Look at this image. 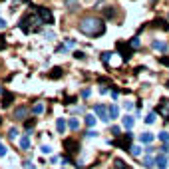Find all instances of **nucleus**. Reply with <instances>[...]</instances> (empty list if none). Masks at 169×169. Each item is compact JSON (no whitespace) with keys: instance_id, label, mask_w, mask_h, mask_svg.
Wrapping results in <instances>:
<instances>
[{"instance_id":"obj_31","label":"nucleus","mask_w":169,"mask_h":169,"mask_svg":"<svg viewBox=\"0 0 169 169\" xmlns=\"http://www.w3.org/2000/svg\"><path fill=\"white\" fill-rule=\"evenodd\" d=\"M6 151H8V149H6V145H4L2 141H0V157H4V155H6Z\"/></svg>"},{"instance_id":"obj_26","label":"nucleus","mask_w":169,"mask_h":169,"mask_svg":"<svg viewBox=\"0 0 169 169\" xmlns=\"http://www.w3.org/2000/svg\"><path fill=\"white\" fill-rule=\"evenodd\" d=\"M145 122H147V123H153V122H155V112H151V113H147V117H145Z\"/></svg>"},{"instance_id":"obj_32","label":"nucleus","mask_w":169,"mask_h":169,"mask_svg":"<svg viewBox=\"0 0 169 169\" xmlns=\"http://www.w3.org/2000/svg\"><path fill=\"white\" fill-rule=\"evenodd\" d=\"M123 107H125V112H132V110H133V103H132V102H125Z\"/></svg>"},{"instance_id":"obj_28","label":"nucleus","mask_w":169,"mask_h":169,"mask_svg":"<svg viewBox=\"0 0 169 169\" xmlns=\"http://www.w3.org/2000/svg\"><path fill=\"white\" fill-rule=\"evenodd\" d=\"M155 26H161L163 30H169V26L165 24V20H155Z\"/></svg>"},{"instance_id":"obj_9","label":"nucleus","mask_w":169,"mask_h":169,"mask_svg":"<svg viewBox=\"0 0 169 169\" xmlns=\"http://www.w3.org/2000/svg\"><path fill=\"white\" fill-rule=\"evenodd\" d=\"M155 165L159 167V169H165L167 167V157H165V153H159L155 157Z\"/></svg>"},{"instance_id":"obj_5","label":"nucleus","mask_w":169,"mask_h":169,"mask_svg":"<svg viewBox=\"0 0 169 169\" xmlns=\"http://www.w3.org/2000/svg\"><path fill=\"white\" fill-rule=\"evenodd\" d=\"M116 48H117V52L122 54V58H123V60H129V58H132V50H133V48L129 46L127 42H117V46H116Z\"/></svg>"},{"instance_id":"obj_37","label":"nucleus","mask_w":169,"mask_h":169,"mask_svg":"<svg viewBox=\"0 0 169 169\" xmlns=\"http://www.w3.org/2000/svg\"><path fill=\"white\" fill-rule=\"evenodd\" d=\"M167 151H169L167 145H161V147H159V153H167Z\"/></svg>"},{"instance_id":"obj_12","label":"nucleus","mask_w":169,"mask_h":169,"mask_svg":"<svg viewBox=\"0 0 169 169\" xmlns=\"http://www.w3.org/2000/svg\"><path fill=\"white\" fill-rule=\"evenodd\" d=\"M139 141H141V143H147V145H149L151 141H153V133H149V132L141 133V135H139Z\"/></svg>"},{"instance_id":"obj_7","label":"nucleus","mask_w":169,"mask_h":169,"mask_svg":"<svg viewBox=\"0 0 169 169\" xmlns=\"http://www.w3.org/2000/svg\"><path fill=\"white\" fill-rule=\"evenodd\" d=\"M94 112L97 113V117H100L102 122H107V119H110V107H106V106H96Z\"/></svg>"},{"instance_id":"obj_21","label":"nucleus","mask_w":169,"mask_h":169,"mask_svg":"<svg viewBox=\"0 0 169 169\" xmlns=\"http://www.w3.org/2000/svg\"><path fill=\"white\" fill-rule=\"evenodd\" d=\"M129 151H132L133 157H139V155H141V147H139V145H132V147H129Z\"/></svg>"},{"instance_id":"obj_18","label":"nucleus","mask_w":169,"mask_h":169,"mask_svg":"<svg viewBox=\"0 0 169 169\" xmlns=\"http://www.w3.org/2000/svg\"><path fill=\"white\" fill-rule=\"evenodd\" d=\"M113 169H129L122 159H113Z\"/></svg>"},{"instance_id":"obj_40","label":"nucleus","mask_w":169,"mask_h":169,"mask_svg":"<svg viewBox=\"0 0 169 169\" xmlns=\"http://www.w3.org/2000/svg\"><path fill=\"white\" fill-rule=\"evenodd\" d=\"M68 4H70V8H72V10L76 8V0H68Z\"/></svg>"},{"instance_id":"obj_27","label":"nucleus","mask_w":169,"mask_h":169,"mask_svg":"<svg viewBox=\"0 0 169 169\" xmlns=\"http://www.w3.org/2000/svg\"><path fill=\"white\" fill-rule=\"evenodd\" d=\"M159 139L165 141V143H169V133H167V132H161V133H159Z\"/></svg>"},{"instance_id":"obj_36","label":"nucleus","mask_w":169,"mask_h":169,"mask_svg":"<svg viewBox=\"0 0 169 169\" xmlns=\"http://www.w3.org/2000/svg\"><path fill=\"white\" fill-rule=\"evenodd\" d=\"M159 62L163 64V66H169V56H163V58L159 60Z\"/></svg>"},{"instance_id":"obj_19","label":"nucleus","mask_w":169,"mask_h":169,"mask_svg":"<svg viewBox=\"0 0 169 169\" xmlns=\"http://www.w3.org/2000/svg\"><path fill=\"white\" fill-rule=\"evenodd\" d=\"M86 125H88V127H94V125H96V117L92 116V113L86 116Z\"/></svg>"},{"instance_id":"obj_33","label":"nucleus","mask_w":169,"mask_h":169,"mask_svg":"<svg viewBox=\"0 0 169 169\" xmlns=\"http://www.w3.org/2000/svg\"><path fill=\"white\" fill-rule=\"evenodd\" d=\"M40 149H42V153H52V147L50 145H42Z\"/></svg>"},{"instance_id":"obj_4","label":"nucleus","mask_w":169,"mask_h":169,"mask_svg":"<svg viewBox=\"0 0 169 169\" xmlns=\"http://www.w3.org/2000/svg\"><path fill=\"white\" fill-rule=\"evenodd\" d=\"M64 149H66L70 155H74V153H78L80 143H78V141H76L74 137H66V139H64Z\"/></svg>"},{"instance_id":"obj_30","label":"nucleus","mask_w":169,"mask_h":169,"mask_svg":"<svg viewBox=\"0 0 169 169\" xmlns=\"http://www.w3.org/2000/svg\"><path fill=\"white\" fill-rule=\"evenodd\" d=\"M16 135H18V129H14V127H12V129L8 132V137H10V139H16Z\"/></svg>"},{"instance_id":"obj_35","label":"nucleus","mask_w":169,"mask_h":169,"mask_svg":"<svg viewBox=\"0 0 169 169\" xmlns=\"http://www.w3.org/2000/svg\"><path fill=\"white\" fill-rule=\"evenodd\" d=\"M34 123H36V119H28V122H26V129H32Z\"/></svg>"},{"instance_id":"obj_3","label":"nucleus","mask_w":169,"mask_h":169,"mask_svg":"<svg viewBox=\"0 0 169 169\" xmlns=\"http://www.w3.org/2000/svg\"><path fill=\"white\" fill-rule=\"evenodd\" d=\"M34 10L40 14V18L44 20V24H54V14L46 6H34Z\"/></svg>"},{"instance_id":"obj_24","label":"nucleus","mask_w":169,"mask_h":169,"mask_svg":"<svg viewBox=\"0 0 169 169\" xmlns=\"http://www.w3.org/2000/svg\"><path fill=\"white\" fill-rule=\"evenodd\" d=\"M143 165L145 167H155V159H151V157H143Z\"/></svg>"},{"instance_id":"obj_22","label":"nucleus","mask_w":169,"mask_h":169,"mask_svg":"<svg viewBox=\"0 0 169 169\" xmlns=\"http://www.w3.org/2000/svg\"><path fill=\"white\" fill-rule=\"evenodd\" d=\"M119 116V110H117V106H110V117L112 119H116Z\"/></svg>"},{"instance_id":"obj_41","label":"nucleus","mask_w":169,"mask_h":169,"mask_svg":"<svg viewBox=\"0 0 169 169\" xmlns=\"http://www.w3.org/2000/svg\"><path fill=\"white\" fill-rule=\"evenodd\" d=\"M4 28H6V22H4V20L0 18V30H4Z\"/></svg>"},{"instance_id":"obj_2","label":"nucleus","mask_w":169,"mask_h":169,"mask_svg":"<svg viewBox=\"0 0 169 169\" xmlns=\"http://www.w3.org/2000/svg\"><path fill=\"white\" fill-rule=\"evenodd\" d=\"M44 24V20L40 18V14L36 12H30L28 16H24L22 20H20V28H22L26 34H30V32H36V30H40V26Z\"/></svg>"},{"instance_id":"obj_1","label":"nucleus","mask_w":169,"mask_h":169,"mask_svg":"<svg viewBox=\"0 0 169 169\" xmlns=\"http://www.w3.org/2000/svg\"><path fill=\"white\" fill-rule=\"evenodd\" d=\"M80 32L86 36H102L106 32V24L102 22L100 18H94V16H88V18L80 20Z\"/></svg>"},{"instance_id":"obj_38","label":"nucleus","mask_w":169,"mask_h":169,"mask_svg":"<svg viewBox=\"0 0 169 169\" xmlns=\"http://www.w3.org/2000/svg\"><path fill=\"white\" fill-rule=\"evenodd\" d=\"M88 96H90V90H88V88H86L84 92H82V97H88Z\"/></svg>"},{"instance_id":"obj_14","label":"nucleus","mask_w":169,"mask_h":169,"mask_svg":"<svg viewBox=\"0 0 169 169\" xmlns=\"http://www.w3.org/2000/svg\"><path fill=\"white\" fill-rule=\"evenodd\" d=\"M26 113H28V110H26V107H16L14 117H16V119H24V117H26Z\"/></svg>"},{"instance_id":"obj_42","label":"nucleus","mask_w":169,"mask_h":169,"mask_svg":"<svg viewBox=\"0 0 169 169\" xmlns=\"http://www.w3.org/2000/svg\"><path fill=\"white\" fill-rule=\"evenodd\" d=\"M112 133L113 135H119V127H112Z\"/></svg>"},{"instance_id":"obj_16","label":"nucleus","mask_w":169,"mask_h":169,"mask_svg":"<svg viewBox=\"0 0 169 169\" xmlns=\"http://www.w3.org/2000/svg\"><path fill=\"white\" fill-rule=\"evenodd\" d=\"M20 147H22V149H30V137L28 135H22V137H20Z\"/></svg>"},{"instance_id":"obj_23","label":"nucleus","mask_w":169,"mask_h":169,"mask_svg":"<svg viewBox=\"0 0 169 169\" xmlns=\"http://www.w3.org/2000/svg\"><path fill=\"white\" fill-rule=\"evenodd\" d=\"M68 127H70V129H74V132H76V129H78V127H80V123H78V119H76V117H72V119H70V122H68Z\"/></svg>"},{"instance_id":"obj_25","label":"nucleus","mask_w":169,"mask_h":169,"mask_svg":"<svg viewBox=\"0 0 169 169\" xmlns=\"http://www.w3.org/2000/svg\"><path fill=\"white\" fill-rule=\"evenodd\" d=\"M129 46H132L133 50H135V48H139V38H132V40H129Z\"/></svg>"},{"instance_id":"obj_20","label":"nucleus","mask_w":169,"mask_h":169,"mask_svg":"<svg viewBox=\"0 0 169 169\" xmlns=\"http://www.w3.org/2000/svg\"><path fill=\"white\" fill-rule=\"evenodd\" d=\"M60 76H62V68H54L52 72H50V78H52V80H58Z\"/></svg>"},{"instance_id":"obj_17","label":"nucleus","mask_w":169,"mask_h":169,"mask_svg":"<svg viewBox=\"0 0 169 169\" xmlns=\"http://www.w3.org/2000/svg\"><path fill=\"white\" fill-rule=\"evenodd\" d=\"M153 48H155V50H159V52H165V50H167L165 42H159V40H155V42H153Z\"/></svg>"},{"instance_id":"obj_13","label":"nucleus","mask_w":169,"mask_h":169,"mask_svg":"<svg viewBox=\"0 0 169 169\" xmlns=\"http://www.w3.org/2000/svg\"><path fill=\"white\" fill-rule=\"evenodd\" d=\"M42 112H44V103H42V102H36L34 106H32V113H34V116H40Z\"/></svg>"},{"instance_id":"obj_11","label":"nucleus","mask_w":169,"mask_h":169,"mask_svg":"<svg viewBox=\"0 0 169 169\" xmlns=\"http://www.w3.org/2000/svg\"><path fill=\"white\" fill-rule=\"evenodd\" d=\"M12 100H14V96L10 94V92H4V97H2V107H10Z\"/></svg>"},{"instance_id":"obj_15","label":"nucleus","mask_w":169,"mask_h":169,"mask_svg":"<svg viewBox=\"0 0 169 169\" xmlns=\"http://www.w3.org/2000/svg\"><path fill=\"white\" fill-rule=\"evenodd\" d=\"M133 123H135V119H133L132 116H125V117H123V127H125V129H132Z\"/></svg>"},{"instance_id":"obj_29","label":"nucleus","mask_w":169,"mask_h":169,"mask_svg":"<svg viewBox=\"0 0 169 169\" xmlns=\"http://www.w3.org/2000/svg\"><path fill=\"white\" fill-rule=\"evenodd\" d=\"M106 16H107V18H113V16H116V8H107L106 10Z\"/></svg>"},{"instance_id":"obj_8","label":"nucleus","mask_w":169,"mask_h":169,"mask_svg":"<svg viewBox=\"0 0 169 169\" xmlns=\"http://www.w3.org/2000/svg\"><path fill=\"white\" fill-rule=\"evenodd\" d=\"M157 112H159V116H161V117L169 119V100H161V102H159V106H157Z\"/></svg>"},{"instance_id":"obj_6","label":"nucleus","mask_w":169,"mask_h":169,"mask_svg":"<svg viewBox=\"0 0 169 169\" xmlns=\"http://www.w3.org/2000/svg\"><path fill=\"white\" fill-rule=\"evenodd\" d=\"M132 137H133L132 133H123V137L116 139V141H113V145H116V147H123V149H129V147H132V145H129V143H132Z\"/></svg>"},{"instance_id":"obj_39","label":"nucleus","mask_w":169,"mask_h":169,"mask_svg":"<svg viewBox=\"0 0 169 169\" xmlns=\"http://www.w3.org/2000/svg\"><path fill=\"white\" fill-rule=\"evenodd\" d=\"M74 56H76V58H80V60H82V58H84V52H74Z\"/></svg>"},{"instance_id":"obj_10","label":"nucleus","mask_w":169,"mask_h":169,"mask_svg":"<svg viewBox=\"0 0 169 169\" xmlns=\"http://www.w3.org/2000/svg\"><path fill=\"white\" fill-rule=\"evenodd\" d=\"M66 127H68L66 119H64V117H58V119H56V129H58L60 133H64V132H66Z\"/></svg>"},{"instance_id":"obj_34","label":"nucleus","mask_w":169,"mask_h":169,"mask_svg":"<svg viewBox=\"0 0 169 169\" xmlns=\"http://www.w3.org/2000/svg\"><path fill=\"white\" fill-rule=\"evenodd\" d=\"M102 60H103V64L110 62V52H103V54H102Z\"/></svg>"}]
</instances>
